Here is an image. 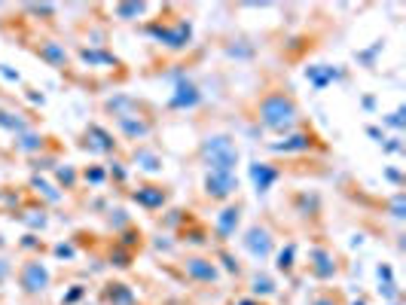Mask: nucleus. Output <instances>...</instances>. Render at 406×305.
Returning <instances> with one entry per match:
<instances>
[{"instance_id":"f03ea898","label":"nucleus","mask_w":406,"mask_h":305,"mask_svg":"<svg viewBox=\"0 0 406 305\" xmlns=\"http://www.w3.org/2000/svg\"><path fill=\"white\" fill-rule=\"evenodd\" d=\"M196 162L208 171H235L238 165V144L233 135H208L196 147Z\"/></svg>"},{"instance_id":"7ed1b4c3","label":"nucleus","mask_w":406,"mask_h":305,"mask_svg":"<svg viewBox=\"0 0 406 305\" xmlns=\"http://www.w3.org/2000/svg\"><path fill=\"white\" fill-rule=\"evenodd\" d=\"M16 281H18V290H22L25 297H43V293L49 290V284H52V275H49V269H46V263L31 256V260L18 263Z\"/></svg>"},{"instance_id":"5701e85b","label":"nucleus","mask_w":406,"mask_h":305,"mask_svg":"<svg viewBox=\"0 0 406 305\" xmlns=\"http://www.w3.org/2000/svg\"><path fill=\"white\" fill-rule=\"evenodd\" d=\"M9 272H13V266H9L6 260H0V281H4V278H6V275H9Z\"/></svg>"},{"instance_id":"39448f33","label":"nucleus","mask_w":406,"mask_h":305,"mask_svg":"<svg viewBox=\"0 0 406 305\" xmlns=\"http://www.w3.org/2000/svg\"><path fill=\"white\" fill-rule=\"evenodd\" d=\"M147 31H150L156 40L165 43L168 49H183V46H190V37H192V27L187 18H171V22H150L147 25Z\"/></svg>"},{"instance_id":"412c9836","label":"nucleus","mask_w":406,"mask_h":305,"mask_svg":"<svg viewBox=\"0 0 406 305\" xmlns=\"http://www.w3.org/2000/svg\"><path fill=\"white\" fill-rule=\"evenodd\" d=\"M82 178L92 180V183H101V180H104V171H101V168H86V171H82Z\"/></svg>"},{"instance_id":"f8f14e48","label":"nucleus","mask_w":406,"mask_h":305,"mask_svg":"<svg viewBox=\"0 0 406 305\" xmlns=\"http://www.w3.org/2000/svg\"><path fill=\"white\" fill-rule=\"evenodd\" d=\"M269 150H278V153H312V150H327V144L321 141L315 132H290L281 144H269Z\"/></svg>"},{"instance_id":"423d86ee","label":"nucleus","mask_w":406,"mask_h":305,"mask_svg":"<svg viewBox=\"0 0 406 305\" xmlns=\"http://www.w3.org/2000/svg\"><path fill=\"white\" fill-rule=\"evenodd\" d=\"M202 196L208 201H233V196H238L235 171H208L202 178Z\"/></svg>"},{"instance_id":"aec40b11","label":"nucleus","mask_w":406,"mask_h":305,"mask_svg":"<svg viewBox=\"0 0 406 305\" xmlns=\"http://www.w3.org/2000/svg\"><path fill=\"white\" fill-rule=\"evenodd\" d=\"M293 254H297V244H293V242H288V247H281V254H278V272H284V275L293 272Z\"/></svg>"},{"instance_id":"b1692460","label":"nucleus","mask_w":406,"mask_h":305,"mask_svg":"<svg viewBox=\"0 0 406 305\" xmlns=\"http://www.w3.org/2000/svg\"><path fill=\"white\" fill-rule=\"evenodd\" d=\"M233 305H266V302H260L257 297H247V299H238V302H233Z\"/></svg>"},{"instance_id":"f257e3e1","label":"nucleus","mask_w":406,"mask_h":305,"mask_svg":"<svg viewBox=\"0 0 406 305\" xmlns=\"http://www.w3.org/2000/svg\"><path fill=\"white\" fill-rule=\"evenodd\" d=\"M254 119L260 123L266 132H278V135H290L302 125V110L297 95L288 86H272L260 92L254 104Z\"/></svg>"},{"instance_id":"dca6fc26","label":"nucleus","mask_w":406,"mask_h":305,"mask_svg":"<svg viewBox=\"0 0 406 305\" xmlns=\"http://www.w3.org/2000/svg\"><path fill=\"white\" fill-rule=\"evenodd\" d=\"M101 302L107 305H135V293L125 287V284H107L104 290H101Z\"/></svg>"},{"instance_id":"9b49d317","label":"nucleus","mask_w":406,"mask_h":305,"mask_svg":"<svg viewBox=\"0 0 406 305\" xmlns=\"http://www.w3.org/2000/svg\"><path fill=\"white\" fill-rule=\"evenodd\" d=\"M128 196H132V201H137V205L147 208V211H159L165 201L171 199V189L165 187V183H150V180H144L141 187H135L132 192H128Z\"/></svg>"},{"instance_id":"20e7f679","label":"nucleus","mask_w":406,"mask_h":305,"mask_svg":"<svg viewBox=\"0 0 406 305\" xmlns=\"http://www.w3.org/2000/svg\"><path fill=\"white\" fill-rule=\"evenodd\" d=\"M242 247L247 251V256L257 263H266L275 251V232L269 229V223L266 220H257V223H251V229L242 235Z\"/></svg>"},{"instance_id":"2eb2a0df","label":"nucleus","mask_w":406,"mask_h":305,"mask_svg":"<svg viewBox=\"0 0 406 305\" xmlns=\"http://www.w3.org/2000/svg\"><path fill=\"white\" fill-rule=\"evenodd\" d=\"M132 162L137 165V168H144V171H150V174H156V171H162V156L159 153H153L147 144H137L135 147V156H132Z\"/></svg>"},{"instance_id":"ddd939ff","label":"nucleus","mask_w":406,"mask_h":305,"mask_svg":"<svg viewBox=\"0 0 406 305\" xmlns=\"http://www.w3.org/2000/svg\"><path fill=\"white\" fill-rule=\"evenodd\" d=\"M278 178H281L278 162H254L251 165V180H254L257 196H266V192L275 187V180H278Z\"/></svg>"},{"instance_id":"6ab92c4d","label":"nucleus","mask_w":406,"mask_h":305,"mask_svg":"<svg viewBox=\"0 0 406 305\" xmlns=\"http://www.w3.org/2000/svg\"><path fill=\"white\" fill-rule=\"evenodd\" d=\"M251 293H254V297H272V293H275V281H272L266 272H254Z\"/></svg>"},{"instance_id":"393cba45","label":"nucleus","mask_w":406,"mask_h":305,"mask_svg":"<svg viewBox=\"0 0 406 305\" xmlns=\"http://www.w3.org/2000/svg\"><path fill=\"white\" fill-rule=\"evenodd\" d=\"M355 305H357V302H355ZM361 305H364V302H361Z\"/></svg>"},{"instance_id":"4be33fe9","label":"nucleus","mask_w":406,"mask_h":305,"mask_svg":"<svg viewBox=\"0 0 406 305\" xmlns=\"http://www.w3.org/2000/svg\"><path fill=\"white\" fill-rule=\"evenodd\" d=\"M82 293H86V290H82V287H80V284H77V287H73V290L68 293V297H64V299H61V305H70V302H77V299L82 297Z\"/></svg>"},{"instance_id":"a211bd4d","label":"nucleus","mask_w":406,"mask_h":305,"mask_svg":"<svg viewBox=\"0 0 406 305\" xmlns=\"http://www.w3.org/2000/svg\"><path fill=\"white\" fill-rule=\"evenodd\" d=\"M306 305H343V293L333 290V287H321L309 297Z\"/></svg>"},{"instance_id":"6e6552de","label":"nucleus","mask_w":406,"mask_h":305,"mask_svg":"<svg viewBox=\"0 0 406 305\" xmlns=\"http://www.w3.org/2000/svg\"><path fill=\"white\" fill-rule=\"evenodd\" d=\"M141 107H144V104H141ZM113 125H116V132L123 135L128 144H144L147 137L156 132V119L147 116V113H137V110H132V113L123 116V119H116Z\"/></svg>"},{"instance_id":"0eeeda50","label":"nucleus","mask_w":406,"mask_h":305,"mask_svg":"<svg viewBox=\"0 0 406 305\" xmlns=\"http://www.w3.org/2000/svg\"><path fill=\"white\" fill-rule=\"evenodd\" d=\"M242 217H245V201L235 199L229 201V205L220 211V214H214V223H211V232H214V242L226 244L229 238H233L238 232V226H242Z\"/></svg>"},{"instance_id":"4468645a","label":"nucleus","mask_w":406,"mask_h":305,"mask_svg":"<svg viewBox=\"0 0 406 305\" xmlns=\"http://www.w3.org/2000/svg\"><path fill=\"white\" fill-rule=\"evenodd\" d=\"M49 141H55V137H46L40 132H25V135H16V153L22 156H40L43 150H49Z\"/></svg>"},{"instance_id":"1a4fd4ad","label":"nucleus","mask_w":406,"mask_h":305,"mask_svg":"<svg viewBox=\"0 0 406 305\" xmlns=\"http://www.w3.org/2000/svg\"><path fill=\"white\" fill-rule=\"evenodd\" d=\"M309 275L315 281H333L339 275V263H336V254L330 244H315L309 251V263H306Z\"/></svg>"},{"instance_id":"9d476101","label":"nucleus","mask_w":406,"mask_h":305,"mask_svg":"<svg viewBox=\"0 0 406 305\" xmlns=\"http://www.w3.org/2000/svg\"><path fill=\"white\" fill-rule=\"evenodd\" d=\"M183 275H187L192 284H214V281H220V269H217L214 256H205V254L183 256Z\"/></svg>"},{"instance_id":"f3484780","label":"nucleus","mask_w":406,"mask_h":305,"mask_svg":"<svg viewBox=\"0 0 406 305\" xmlns=\"http://www.w3.org/2000/svg\"><path fill=\"white\" fill-rule=\"evenodd\" d=\"M199 101H202V92H199L196 82H180V86L174 89V101H171V104L174 107H196Z\"/></svg>"}]
</instances>
